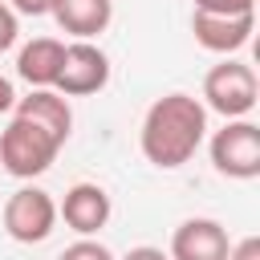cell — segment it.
I'll return each instance as SVG.
<instances>
[{"mask_svg":"<svg viewBox=\"0 0 260 260\" xmlns=\"http://www.w3.org/2000/svg\"><path fill=\"white\" fill-rule=\"evenodd\" d=\"M203 138H207V110L191 93H162L158 102H150L138 130L142 158L158 171H175L191 162Z\"/></svg>","mask_w":260,"mask_h":260,"instance_id":"cell-1","label":"cell"},{"mask_svg":"<svg viewBox=\"0 0 260 260\" xmlns=\"http://www.w3.org/2000/svg\"><path fill=\"white\" fill-rule=\"evenodd\" d=\"M61 146L65 142L57 134H49L45 126H37L24 114H12V122L0 130V167L12 179H37L53 167Z\"/></svg>","mask_w":260,"mask_h":260,"instance_id":"cell-2","label":"cell"},{"mask_svg":"<svg viewBox=\"0 0 260 260\" xmlns=\"http://www.w3.org/2000/svg\"><path fill=\"white\" fill-rule=\"evenodd\" d=\"M256 98H260V81H256V69L244 65V61L223 57L203 77V110H215L228 122L232 118H248L256 110Z\"/></svg>","mask_w":260,"mask_h":260,"instance_id":"cell-3","label":"cell"},{"mask_svg":"<svg viewBox=\"0 0 260 260\" xmlns=\"http://www.w3.org/2000/svg\"><path fill=\"white\" fill-rule=\"evenodd\" d=\"M211 167L228 179H256L260 175V126L248 118L223 122V130L211 134Z\"/></svg>","mask_w":260,"mask_h":260,"instance_id":"cell-4","label":"cell"},{"mask_svg":"<svg viewBox=\"0 0 260 260\" xmlns=\"http://www.w3.org/2000/svg\"><path fill=\"white\" fill-rule=\"evenodd\" d=\"M57 228V199L45 187H20L4 203V232L16 244H41Z\"/></svg>","mask_w":260,"mask_h":260,"instance_id":"cell-5","label":"cell"},{"mask_svg":"<svg viewBox=\"0 0 260 260\" xmlns=\"http://www.w3.org/2000/svg\"><path fill=\"white\" fill-rule=\"evenodd\" d=\"M106 85H110V57L93 41L65 45V61H61L53 89L61 98H89V93H102Z\"/></svg>","mask_w":260,"mask_h":260,"instance_id":"cell-6","label":"cell"},{"mask_svg":"<svg viewBox=\"0 0 260 260\" xmlns=\"http://www.w3.org/2000/svg\"><path fill=\"white\" fill-rule=\"evenodd\" d=\"M228 248H232V240H228V228L219 219L191 215L175 228L167 256L171 260H228Z\"/></svg>","mask_w":260,"mask_h":260,"instance_id":"cell-7","label":"cell"},{"mask_svg":"<svg viewBox=\"0 0 260 260\" xmlns=\"http://www.w3.org/2000/svg\"><path fill=\"white\" fill-rule=\"evenodd\" d=\"M110 195L98 183H73L65 191V199L57 203V219H65V228H73L77 236H98L110 223Z\"/></svg>","mask_w":260,"mask_h":260,"instance_id":"cell-8","label":"cell"},{"mask_svg":"<svg viewBox=\"0 0 260 260\" xmlns=\"http://www.w3.org/2000/svg\"><path fill=\"white\" fill-rule=\"evenodd\" d=\"M252 28H256V12H244V16H215V12H191V32L195 41L207 49V53H240L248 41H252Z\"/></svg>","mask_w":260,"mask_h":260,"instance_id":"cell-9","label":"cell"},{"mask_svg":"<svg viewBox=\"0 0 260 260\" xmlns=\"http://www.w3.org/2000/svg\"><path fill=\"white\" fill-rule=\"evenodd\" d=\"M49 16L57 20L61 32L77 37V41H93L98 32L110 28L114 20V0H53Z\"/></svg>","mask_w":260,"mask_h":260,"instance_id":"cell-10","label":"cell"},{"mask_svg":"<svg viewBox=\"0 0 260 260\" xmlns=\"http://www.w3.org/2000/svg\"><path fill=\"white\" fill-rule=\"evenodd\" d=\"M61 61H65V41H57V37H32L20 49V57H16V73L32 89H53V81L61 73Z\"/></svg>","mask_w":260,"mask_h":260,"instance_id":"cell-11","label":"cell"},{"mask_svg":"<svg viewBox=\"0 0 260 260\" xmlns=\"http://www.w3.org/2000/svg\"><path fill=\"white\" fill-rule=\"evenodd\" d=\"M12 114L32 118L37 126H45V130L57 134L61 142H69V134H73V110H69V98H61L57 89H32L28 98H16Z\"/></svg>","mask_w":260,"mask_h":260,"instance_id":"cell-12","label":"cell"},{"mask_svg":"<svg viewBox=\"0 0 260 260\" xmlns=\"http://www.w3.org/2000/svg\"><path fill=\"white\" fill-rule=\"evenodd\" d=\"M57 260H114V252H110L106 244H98V240L81 236V240H77V244H69Z\"/></svg>","mask_w":260,"mask_h":260,"instance_id":"cell-13","label":"cell"},{"mask_svg":"<svg viewBox=\"0 0 260 260\" xmlns=\"http://www.w3.org/2000/svg\"><path fill=\"white\" fill-rule=\"evenodd\" d=\"M195 12H215V16H244V12H256V0H195Z\"/></svg>","mask_w":260,"mask_h":260,"instance_id":"cell-14","label":"cell"},{"mask_svg":"<svg viewBox=\"0 0 260 260\" xmlns=\"http://www.w3.org/2000/svg\"><path fill=\"white\" fill-rule=\"evenodd\" d=\"M16 32H20V24H16V12H12V8L0 0V53L16 45Z\"/></svg>","mask_w":260,"mask_h":260,"instance_id":"cell-15","label":"cell"},{"mask_svg":"<svg viewBox=\"0 0 260 260\" xmlns=\"http://www.w3.org/2000/svg\"><path fill=\"white\" fill-rule=\"evenodd\" d=\"M228 260H260V236H244L228 248Z\"/></svg>","mask_w":260,"mask_h":260,"instance_id":"cell-16","label":"cell"},{"mask_svg":"<svg viewBox=\"0 0 260 260\" xmlns=\"http://www.w3.org/2000/svg\"><path fill=\"white\" fill-rule=\"evenodd\" d=\"M4 4L20 16H49V8H53V0H4Z\"/></svg>","mask_w":260,"mask_h":260,"instance_id":"cell-17","label":"cell"},{"mask_svg":"<svg viewBox=\"0 0 260 260\" xmlns=\"http://www.w3.org/2000/svg\"><path fill=\"white\" fill-rule=\"evenodd\" d=\"M122 260H171L162 248H150V244H138V248H130Z\"/></svg>","mask_w":260,"mask_h":260,"instance_id":"cell-18","label":"cell"},{"mask_svg":"<svg viewBox=\"0 0 260 260\" xmlns=\"http://www.w3.org/2000/svg\"><path fill=\"white\" fill-rule=\"evenodd\" d=\"M12 106H16V89H12V81L0 73V114H12Z\"/></svg>","mask_w":260,"mask_h":260,"instance_id":"cell-19","label":"cell"}]
</instances>
